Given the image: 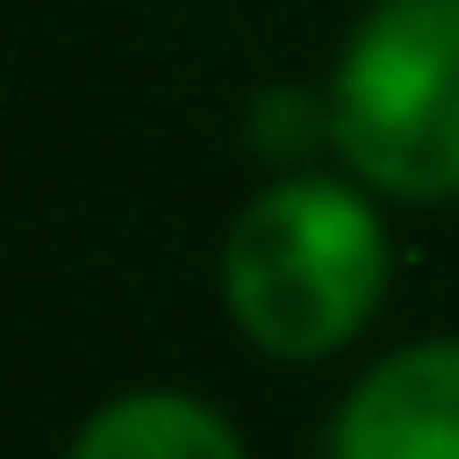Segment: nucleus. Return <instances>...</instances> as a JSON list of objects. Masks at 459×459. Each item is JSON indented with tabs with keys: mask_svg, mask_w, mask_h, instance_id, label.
I'll return each mask as SVG.
<instances>
[{
	"mask_svg": "<svg viewBox=\"0 0 459 459\" xmlns=\"http://www.w3.org/2000/svg\"><path fill=\"white\" fill-rule=\"evenodd\" d=\"M392 281V238L375 204L341 179H273L221 247V298L264 358H332L358 341Z\"/></svg>",
	"mask_w": 459,
	"mask_h": 459,
	"instance_id": "f257e3e1",
	"label": "nucleus"
},
{
	"mask_svg": "<svg viewBox=\"0 0 459 459\" xmlns=\"http://www.w3.org/2000/svg\"><path fill=\"white\" fill-rule=\"evenodd\" d=\"M332 459H459V341L383 358L332 417Z\"/></svg>",
	"mask_w": 459,
	"mask_h": 459,
	"instance_id": "7ed1b4c3",
	"label": "nucleus"
},
{
	"mask_svg": "<svg viewBox=\"0 0 459 459\" xmlns=\"http://www.w3.org/2000/svg\"><path fill=\"white\" fill-rule=\"evenodd\" d=\"M324 136L366 187L459 196V0H375L324 94Z\"/></svg>",
	"mask_w": 459,
	"mask_h": 459,
	"instance_id": "f03ea898",
	"label": "nucleus"
},
{
	"mask_svg": "<svg viewBox=\"0 0 459 459\" xmlns=\"http://www.w3.org/2000/svg\"><path fill=\"white\" fill-rule=\"evenodd\" d=\"M68 459H247L221 409L187 392H128L111 409L85 417V434L68 443Z\"/></svg>",
	"mask_w": 459,
	"mask_h": 459,
	"instance_id": "20e7f679",
	"label": "nucleus"
}]
</instances>
